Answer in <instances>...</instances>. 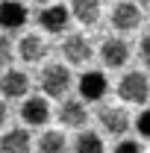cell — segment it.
I'll use <instances>...</instances> for the list:
<instances>
[{"label":"cell","instance_id":"1","mask_svg":"<svg viewBox=\"0 0 150 153\" xmlns=\"http://www.w3.org/2000/svg\"><path fill=\"white\" fill-rule=\"evenodd\" d=\"M118 97H121L124 103H132V106L147 103V97H150V79L141 74V71L124 74L121 79H118Z\"/></svg>","mask_w":150,"mask_h":153},{"label":"cell","instance_id":"2","mask_svg":"<svg viewBox=\"0 0 150 153\" xmlns=\"http://www.w3.org/2000/svg\"><path fill=\"white\" fill-rule=\"evenodd\" d=\"M38 82H41L47 97H65L74 79H71V71L65 65H47L41 71V76H38Z\"/></svg>","mask_w":150,"mask_h":153},{"label":"cell","instance_id":"3","mask_svg":"<svg viewBox=\"0 0 150 153\" xmlns=\"http://www.w3.org/2000/svg\"><path fill=\"white\" fill-rule=\"evenodd\" d=\"M141 24V6L138 0H121L112 9V27L118 33H130Z\"/></svg>","mask_w":150,"mask_h":153},{"label":"cell","instance_id":"4","mask_svg":"<svg viewBox=\"0 0 150 153\" xmlns=\"http://www.w3.org/2000/svg\"><path fill=\"white\" fill-rule=\"evenodd\" d=\"M38 24H41V30H47V33H65L68 30V24H71V6H53V3H47L41 12H38Z\"/></svg>","mask_w":150,"mask_h":153},{"label":"cell","instance_id":"5","mask_svg":"<svg viewBox=\"0 0 150 153\" xmlns=\"http://www.w3.org/2000/svg\"><path fill=\"white\" fill-rule=\"evenodd\" d=\"M97 124H100V130H106L109 135H124L130 130V115L124 112L121 106H103L97 112Z\"/></svg>","mask_w":150,"mask_h":153},{"label":"cell","instance_id":"6","mask_svg":"<svg viewBox=\"0 0 150 153\" xmlns=\"http://www.w3.org/2000/svg\"><path fill=\"white\" fill-rule=\"evenodd\" d=\"M59 124L62 127H71V130H82L88 124V109L82 106V100L68 97L62 106H59Z\"/></svg>","mask_w":150,"mask_h":153},{"label":"cell","instance_id":"7","mask_svg":"<svg viewBox=\"0 0 150 153\" xmlns=\"http://www.w3.org/2000/svg\"><path fill=\"white\" fill-rule=\"evenodd\" d=\"M30 91V76L24 74V71H12V68H6L3 76H0V94L6 97V100H18Z\"/></svg>","mask_w":150,"mask_h":153},{"label":"cell","instance_id":"8","mask_svg":"<svg viewBox=\"0 0 150 153\" xmlns=\"http://www.w3.org/2000/svg\"><path fill=\"white\" fill-rule=\"evenodd\" d=\"M27 18H30V12H27L24 3H18V0H3L0 3V30H6V33L21 30L27 24Z\"/></svg>","mask_w":150,"mask_h":153},{"label":"cell","instance_id":"9","mask_svg":"<svg viewBox=\"0 0 150 153\" xmlns=\"http://www.w3.org/2000/svg\"><path fill=\"white\" fill-rule=\"evenodd\" d=\"M127 59H130V44L124 38H106L100 44V62L106 68H124Z\"/></svg>","mask_w":150,"mask_h":153},{"label":"cell","instance_id":"10","mask_svg":"<svg viewBox=\"0 0 150 153\" xmlns=\"http://www.w3.org/2000/svg\"><path fill=\"white\" fill-rule=\"evenodd\" d=\"M62 56L71 65H85V62H91L94 50H91V44H88L85 36H68L65 44H62Z\"/></svg>","mask_w":150,"mask_h":153},{"label":"cell","instance_id":"11","mask_svg":"<svg viewBox=\"0 0 150 153\" xmlns=\"http://www.w3.org/2000/svg\"><path fill=\"white\" fill-rule=\"evenodd\" d=\"M21 118L30 127H44L50 121V103L44 97H27L24 106H21Z\"/></svg>","mask_w":150,"mask_h":153},{"label":"cell","instance_id":"12","mask_svg":"<svg viewBox=\"0 0 150 153\" xmlns=\"http://www.w3.org/2000/svg\"><path fill=\"white\" fill-rule=\"evenodd\" d=\"M109 91V82L100 71H85L79 76V94L82 100H103V94Z\"/></svg>","mask_w":150,"mask_h":153},{"label":"cell","instance_id":"13","mask_svg":"<svg viewBox=\"0 0 150 153\" xmlns=\"http://www.w3.org/2000/svg\"><path fill=\"white\" fill-rule=\"evenodd\" d=\"M71 15L82 27H91L100 21V0H71Z\"/></svg>","mask_w":150,"mask_h":153},{"label":"cell","instance_id":"14","mask_svg":"<svg viewBox=\"0 0 150 153\" xmlns=\"http://www.w3.org/2000/svg\"><path fill=\"white\" fill-rule=\"evenodd\" d=\"M18 56L24 62H41V59L47 56V44H44V38L41 36H24L18 44Z\"/></svg>","mask_w":150,"mask_h":153},{"label":"cell","instance_id":"15","mask_svg":"<svg viewBox=\"0 0 150 153\" xmlns=\"http://www.w3.org/2000/svg\"><path fill=\"white\" fill-rule=\"evenodd\" d=\"M30 147H33V138H30L27 130H9L0 138V150L3 153H27Z\"/></svg>","mask_w":150,"mask_h":153},{"label":"cell","instance_id":"16","mask_svg":"<svg viewBox=\"0 0 150 153\" xmlns=\"http://www.w3.org/2000/svg\"><path fill=\"white\" fill-rule=\"evenodd\" d=\"M74 150L79 153H100L103 150V138L91 130H79V135L74 138Z\"/></svg>","mask_w":150,"mask_h":153},{"label":"cell","instance_id":"17","mask_svg":"<svg viewBox=\"0 0 150 153\" xmlns=\"http://www.w3.org/2000/svg\"><path fill=\"white\" fill-rule=\"evenodd\" d=\"M65 135L59 133V130H47V133L38 138V150L41 153H59V150H65Z\"/></svg>","mask_w":150,"mask_h":153},{"label":"cell","instance_id":"18","mask_svg":"<svg viewBox=\"0 0 150 153\" xmlns=\"http://www.w3.org/2000/svg\"><path fill=\"white\" fill-rule=\"evenodd\" d=\"M9 65H12V41L0 36V68H9Z\"/></svg>","mask_w":150,"mask_h":153},{"label":"cell","instance_id":"19","mask_svg":"<svg viewBox=\"0 0 150 153\" xmlns=\"http://www.w3.org/2000/svg\"><path fill=\"white\" fill-rule=\"evenodd\" d=\"M135 130H138L141 138H150V109H144V112L135 118Z\"/></svg>","mask_w":150,"mask_h":153},{"label":"cell","instance_id":"20","mask_svg":"<svg viewBox=\"0 0 150 153\" xmlns=\"http://www.w3.org/2000/svg\"><path fill=\"white\" fill-rule=\"evenodd\" d=\"M115 150L118 153H138L141 150V141H135V138H121V141L115 144Z\"/></svg>","mask_w":150,"mask_h":153},{"label":"cell","instance_id":"21","mask_svg":"<svg viewBox=\"0 0 150 153\" xmlns=\"http://www.w3.org/2000/svg\"><path fill=\"white\" fill-rule=\"evenodd\" d=\"M138 56H141V62L150 68V33H144L141 36V44H138Z\"/></svg>","mask_w":150,"mask_h":153},{"label":"cell","instance_id":"22","mask_svg":"<svg viewBox=\"0 0 150 153\" xmlns=\"http://www.w3.org/2000/svg\"><path fill=\"white\" fill-rule=\"evenodd\" d=\"M6 115H9V109H6V103H3V100H0V127H3V124H6Z\"/></svg>","mask_w":150,"mask_h":153},{"label":"cell","instance_id":"23","mask_svg":"<svg viewBox=\"0 0 150 153\" xmlns=\"http://www.w3.org/2000/svg\"><path fill=\"white\" fill-rule=\"evenodd\" d=\"M33 3H41V6H47V3H50V0H33Z\"/></svg>","mask_w":150,"mask_h":153},{"label":"cell","instance_id":"24","mask_svg":"<svg viewBox=\"0 0 150 153\" xmlns=\"http://www.w3.org/2000/svg\"><path fill=\"white\" fill-rule=\"evenodd\" d=\"M138 3H147V6H150V0H138Z\"/></svg>","mask_w":150,"mask_h":153}]
</instances>
